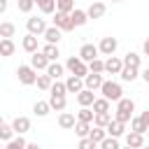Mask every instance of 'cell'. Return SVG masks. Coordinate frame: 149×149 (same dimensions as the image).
<instances>
[{
    "mask_svg": "<svg viewBox=\"0 0 149 149\" xmlns=\"http://www.w3.org/2000/svg\"><path fill=\"white\" fill-rule=\"evenodd\" d=\"M133 112H135V102L130 98H121L116 102V112H114V119L121 121V123H128L133 119Z\"/></svg>",
    "mask_w": 149,
    "mask_h": 149,
    "instance_id": "1",
    "label": "cell"
},
{
    "mask_svg": "<svg viewBox=\"0 0 149 149\" xmlns=\"http://www.w3.org/2000/svg\"><path fill=\"white\" fill-rule=\"evenodd\" d=\"M100 93H102V98H107L109 102L114 100V102H119L121 98H123V88H121V84L119 81H102V86H100Z\"/></svg>",
    "mask_w": 149,
    "mask_h": 149,
    "instance_id": "2",
    "label": "cell"
},
{
    "mask_svg": "<svg viewBox=\"0 0 149 149\" xmlns=\"http://www.w3.org/2000/svg\"><path fill=\"white\" fill-rule=\"evenodd\" d=\"M65 70H68L70 74H74V77H81V79L88 74V65H86L79 56H70L68 63H65Z\"/></svg>",
    "mask_w": 149,
    "mask_h": 149,
    "instance_id": "3",
    "label": "cell"
},
{
    "mask_svg": "<svg viewBox=\"0 0 149 149\" xmlns=\"http://www.w3.org/2000/svg\"><path fill=\"white\" fill-rule=\"evenodd\" d=\"M16 77H19V81H21L23 86H30V84L37 81V72H35L30 65H19V68H16Z\"/></svg>",
    "mask_w": 149,
    "mask_h": 149,
    "instance_id": "4",
    "label": "cell"
},
{
    "mask_svg": "<svg viewBox=\"0 0 149 149\" xmlns=\"http://www.w3.org/2000/svg\"><path fill=\"white\" fill-rule=\"evenodd\" d=\"M26 28H28V33H30V35H35V37H37V35H44V30H47L49 26H47V21H44V19H40V16H30V19L26 21Z\"/></svg>",
    "mask_w": 149,
    "mask_h": 149,
    "instance_id": "5",
    "label": "cell"
},
{
    "mask_svg": "<svg viewBox=\"0 0 149 149\" xmlns=\"http://www.w3.org/2000/svg\"><path fill=\"white\" fill-rule=\"evenodd\" d=\"M54 26H56L58 30H63V33H70V30H74L70 14H63V12H56V16H54Z\"/></svg>",
    "mask_w": 149,
    "mask_h": 149,
    "instance_id": "6",
    "label": "cell"
},
{
    "mask_svg": "<svg viewBox=\"0 0 149 149\" xmlns=\"http://www.w3.org/2000/svg\"><path fill=\"white\" fill-rule=\"evenodd\" d=\"M116 47H119L116 37H102V40H100V44H98V51H100L102 56H114Z\"/></svg>",
    "mask_w": 149,
    "mask_h": 149,
    "instance_id": "7",
    "label": "cell"
},
{
    "mask_svg": "<svg viewBox=\"0 0 149 149\" xmlns=\"http://www.w3.org/2000/svg\"><path fill=\"white\" fill-rule=\"evenodd\" d=\"M98 54H100V51H98V47H95V44H81V49H79V58H81L86 65H88L91 61H95V58H98Z\"/></svg>",
    "mask_w": 149,
    "mask_h": 149,
    "instance_id": "8",
    "label": "cell"
},
{
    "mask_svg": "<svg viewBox=\"0 0 149 149\" xmlns=\"http://www.w3.org/2000/svg\"><path fill=\"white\" fill-rule=\"evenodd\" d=\"M49 63H51V61H49L42 51H35V54L30 56V68H33L35 72H37V70H47V68H49Z\"/></svg>",
    "mask_w": 149,
    "mask_h": 149,
    "instance_id": "9",
    "label": "cell"
},
{
    "mask_svg": "<svg viewBox=\"0 0 149 149\" xmlns=\"http://www.w3.org/2000/svg\"><path fill=\"white\" fill-rule=\"evenodd\" d=\"M121 70H123V58L109 56V58L105 61V72H109V74H121Z\"/></svg>",
    "mask_w": 149,
    "mask_h": 149,
    "instance_id": "10",
    "label": "cell"
},
{
    "mask_svg": "<svg viewBox=\"0 0 149 149\" xmlns=\"http://www.w3.org/2000/svg\"><path fill=\"white\" fill-rule=\"evenodd\" d=\"M102 74H93V72H88L86 77H84V88H88V91H98L100 86H102Z\"/></svg>",
    "mask_w": 149,
    "mask_h": 149,
    "instance_id": "11",
    "label": "cell"
},
{
    "mask_svg": "<svg viewBox=\"0 0 149 149\" xmlns=\"http://www.w3.org/2000/svg\"><path fill=\"white\" fill-rule=\"evenodd\" d=\"M65 88H68V93H79V91H84V79L70 74V77L65 79Z\"/></svg>",
    "mask_w": 149,
    "mask_h": 149,
    "instance_id": "12",
    "label": "cell"
},
{
    "mask_svg": "<svg viewBox=\"0 0 149 149\" xmlns=\"http://www.w3.org/2000/svg\"><path fill=\"white\" fill-rule=\"evenodd\" d=\"M126 147H130V149H142V147H144V135L130 130V133L126 135Z\"/></svg>",
    "mask_w": 149,
    "mask_h": 149,
    "instance_id": "13",
    "label": "cell"
},
{
    "mask_svg": "<svg viewBox=\"0 0 149 149\" xmlns=\"http://www.w3.org/2000/svg\"><path fill=\"white\" fill-rule=\"evenodd\" d=\"M105 12H107L105 2H91L88 9H86V16L88 19H100V16H105Z\"/></svg>",
    "mask_w": 149,
    "mask_h": 149,
    "instance_id": "14",
    "label": "cell"
},
{
    "mask_svg": "<svg viewBox=\"0 0 149 149\" xmlns=\"http://www.w3.org/2000/svg\"><path fill=\"white\" fill-rule=\"evenodd\" d=\"M77 102H79L81 107H93V102H95V93L88 91V88H84V91L77 93Z\"/></svg>",
    "mask_w": 149,
    "mask_h": 149,
    "instance_id": "15",
    "label": "cell"
},
{
    "mask_svg": "<svg viewBox=\"0 0 149 149\" xmlns=\"http://www.w3.org/2000/svg\"><path fill=\"white\" fill-rule=\"evenodd\" d=\"M12 128H14V133L23 135V133L30 130V119H28V116H16V119L12 121Z\"/></svg>",
    "mask_w": 149,
    "mask_h": 149,
    "instance_id": "16",
    "label": "cell"
},
{
    "mask_svg": "<svg viewBox=\"0 0 149 149\" xmlns=\"http://www.w3.org/2000/svg\"><path fill=\"white\" fill-rule=\"evenodd\" d=\"M105 130H107V135H109V137H116V140H119V137L123 135V130H126V123H121V121L112 119V121H109V126H107Z\"/></svg>",
    "mask_w": 149,
    "mask_h": 149,
    "instance_id": "17",
    "label": "cell"
},
{
    "mask_svg": "<svg viewBox=\"0 0 149 149\" xmlns=\"http://www.w3.org/2000/svg\"><path fill=\"white\" fill-rule=\"evenodd\" d=\"M61 33H63V30H58L56 26H49L42 37L47 40V44H58V42H61Z\"/></svg>",
    "mask_w": 149,
    "mask_h": 149,
    "instance_id": "18",
    "label": "cell"
},
{
    "mask_svg": "<svg viewBox=\"0 0 149 149\" xmlns=\"http://www.w3.org/2000/svg\"><path fill=\"white\" fill-rule=\"evenodd\" d=\"M74 123H77L74 114H70V112H61V116H58V126H61L63 130H70V128H74Z\"/></svg>",
    "mask_w": 149,
    "mask_h": 149,
    "instance_id": "19",
    "label": "cell"
},
{
    "mask_svg": "<svg viewBox=\"0 0 149 149\" xmlns=\"http://www.w3.org/2000/svg\"><path fill=\"white\" fill-rule=\"evenodd\" d=\"M42 54H44L51 63H56L58 56H61V49H58V44H44V47H42Z\"/></svg>",
    "mask_w": 149,
    "mask_h": 149,
    "instance_id": "20",
    "label": "cell"
},
{
    "mask_svg": "<svg viewBox=\"0 0 149 149\" xmlns=\"http://www.w3.org/2000/svg\"><path fill=\"white\" fill-rule=\"evenodd\" d=\"M14 33H16V26H14L12 21L0 23V40H12V37H14Z\"/></svg>",
    "mask_w": 149,
    "mask_h": 149,
    "instance_id": "21",
    "label": "cell"
},
{
    "mask_svg": "<svg viewBox=\"0 0 149 149\" xmlns=\"http://www.w3.org/2000/svg\"><path fill=\"white\" fill-rule=\"evenodd\" d=\"M70 19H72V26H74V28H79V26H84V23L88 21L86 9H74V12L70 14Z\"/></svg>",
    "mask_w": 149,
    "mask_h": 149,
    "instance_id": "22",
    "label": "cell"
},
{
    "mask_svg": "<svg viewBox=\"0 0 149 149\" xmlns=\"http://www.w3.org/2000/svg\"><path fill=\"white\" fill-rule=\"evenodd\" d=\"M21 47H23V51H28V54H35V51H37V37L28 33V35L23 37V42H21Z\"/></svg>",
    "mask_w": 149,
    "mask_h": 149,
    "instance_id": "23",
    "label": "cell"
},
{
    "mask_svg": "<svg viewBox=\"0 0 149 149\" xmlns=\"http://www.w3.org/2000/svg\"><path fill=\"white\" fill-rule=\"evenodd\" d=\"M140 63H142V56L135 54V51H128V54L123 56V65H128V68H137V70H140Z\"/></svg>",
    "mask_w": 149,
    "mask_h": 149,
    "instance_id": "24",
    "label": "cell"
},
{
    "mask_svg": "<svg viewBox=\"0 0 149 149\" xmlns=\"http://www.w3.org/2000/svg\"><path fill=\"white\" fill-rule=\"evenodd\" d=\"M44 72H47V74H49V77H51V79L56 81V79H58V77H61L63 72H65V65H61V63L56 61V63H49V68H47Z\"/></svg>",
    "mask_w": 149,
    "mask_h": 149,
    "instance_id": "25",
    "label": "cell"
},
{
    "mask_svg": "<svg viewBox=\"0 0 149 149\" xmlns=\"http://www.w3.org/2000/svg\"><path fill=\"white\" fill-rule=\"evenodd\" d=\"M49 105H51V109L63 112V109L68 107V98H65V95H51V98H49Z\"/></svg>",
    "mask_w": 149,
    "mask_h": 149,
    "instance_id": "26",
    "label": "cell"
},
{
    "mask_svg": "<svg viewBox=\"0 0 149 149\" xmlns=\"http://www.w3.org/2000/svg\"><path fill=\"white\" fill-rule=\"evenodd\" d=\"M33 112H35V116H47V114L51 112L49 100H37V102L33 105Z\"/></svg>",
    "mask_w": 149,
    "mask_h": 149,
    "instance_id": "27",
    "label": "cell"
},
{
    "mask_svg": "<svg viewBox=\"0 0 149 149\" xmlns=\"http://www.w3.org/2000/svg\"><path fill=\"white\" fill-rule=\"evenodd\" d=\"M130 130H133V133H142V135H147L149 126L142 121V116H133V119H130Z\"/></svg>",
    "mask_w": 149,
    "mask_h": 149,
    "instance_id": "28",
    "label": "cell"
},
{
    "mask_svg": "<svg viewBox=\"0 0 149 149\" xmlns=\"http://www.w3.org/2000/svg\"><path fill=\"white\" fill-rule=\"evenodd\" d=\"M105 137H107V130H105V128H98V126H93L91 133H88V140H91L93 144H100Z\"/></svg>",
    "mask_w": 149,
    "mask_h": 149,
    "instance_id": "29",
    "label": "cell"
},
{
    "mask_svg": "<svg viewBox=\"0 0 149 149\" xmlns=\"http://www.w3.org/2000/svg\"><path fill=\"white\" fill-rule=\"evenodd\" d=\"M14 51H16V44H14V40H0V56H2V58L12 56Z\"/></svg>",
    "mask_w": 149,
    "mask_h": 149,
    "instance_id": "30",
    "label": "cell"
},
{
    "mask_svg": "<svg viewBox=\"0 0 149 149\" xmlns=\"http://www.w3.org/2000/svg\"><path fill=\"white\" fill-rule=\"evenodd\" d=\"M123 81H135L137 77H140V70L137 68H128V65H123V70H121V74H119Z\"/></svg>",
    "mask_w": 149,
    "mask_h": 149,
    "instance_id": "31",
    "label": "cell"
},
{
    "mask_svg": "<svg viewBox=\"0 0 149 149\" xmlns=\"http://www.w3.org/2000/svg\"><path fill=\"white\" fill-rule=\"evenodd\" d=\"M35 5L40 7L42 14H54L56 12V0H35Z\"/></svg>",
    "mask_w": 149,
    "mask_h": 149,
    "instance_id": "32",
    "label": "cell"
},
{
    "mask_svg": "<svg viewBox=\"0 0 149 149\" xmlns=\"http://www.w3.org/2000/svg\"><path fill=\"white\" fill-rule=\"evenodd\" d=\"M95 119V112L91 109V107H81L79 112H77V121H84V123H91Z\"/></svg>",
    "mask_w": 149,
    "mask_h": 149,
    "instance_id": "33",
    "label": "cell"
},
{
    "mask_svg": "<svg viewBox=\"0 0 149 149\" xmlns=\"http://www.w3.org/2000/svg\"><path fill=\"white\" fill-rule=\"evenodd\" d=\"M56 12L72 14L74 12V0H56Z\"/></svg>",
    "mask_w": 149,
    "mask_h": 149,
    "instance_id": "34",
    "label": "cell"
},
{
    "mask_svg": "<svg viewBox=\"0 0 149 149\" xmlns=\"http://www.w3.org/2000/svg\"><path fill=\"white\" fill-rule=\"evenodd\" d=\"M95 114H102V112H109V100L107 98H95V102H93V107H91Z\"/></svg>",
    "mask_w": 149,
    "mask_h": 149,
    "instance_id": "35",
    "label": "cell"
},
{
    "mask_svg": "<svg viewBox=\"0 0 149 149\" xmlns=\"http://www.w3.org/2000/svg\"><path fill=\"white\" fill-rule=\"evenodd\" d=\"M109 121H112V114H109V112H102V114H95L93 126H98V128H107Z\"/></svg>",
    "mask_w": 149,
    "mask_h": 149,
    "instance_id": "36",
    "label": "cell"
},
{
    "mask_svg": "<svg viewBox=\"0 0 149 149\" xmlns=\"http://www.w3.org/2000/svg\"><path fill=\"white\" fill-rule=\"evenodd\" d=\"M35 84H37V88L49 91V88H51V84H54V79H51L47 72H44V74H37V81H35Z\"/></svg>",
    "mask_w": 149,
    "mask_h": 149,
    "instance_id": "37",
    "label": "cell"
},
{
    "mask_svg": "<svg viewBox=\"0 0 149 149\" xmlns=\"http://www.w3.org/2000/svg\"><path fill=\"white\" fill-rule=\"evenodd\" d=\"M0 140H5V142L14 140V128H12V123H2V126H0Z\"/></svg>",
    "mask_w": 149,
    "mask_h": 149,
    "instance_id": "38",
    "label": "cell"
},
{
    "mask_svg": "<svg viewBox=\"0 0 149 149\" xmlns=\"http://www.w3.org/2000/svg\"><path fill=\"white\" fill-rule=\"evenodd\" d=\"M88 72H93V74H102V72H105V61H100V58L91 61V63H88Z\"/></svg>",
    "mask_w": 149,
    "mask_h": 149,
    "instance_id": "39",
    "label": "cell"
},
{
    "mask_svg": "<svg viewBox=\"0 0 149 149\" xmlns=\"http://www.w3.org/2000/svg\"><path fill=\"white\" fill-rule=\"evenodd\" d=\"M49 93H51V95H65V93H68V88H65V81H58V79H56V81L51 84Z\"/></svg>",
    "mask_w": 149,
    "mask_h": 149,
    "instance_id": "40",
    "label": "cell"
},
{
    "mask_svg": "<svg viewBox=\"0 0 149 149\" xmlns=\"http://www.w3.org/2000/svg\"><path fill=\"white\" fill-rule=\"evenodd\" d=\"M72 130H74L79 137H88V133H91V126H88V123H84V121H77Z\"/></svg>",
    "mask_w": 149,
    "mask_h": 149,
    "instance_id": "41",
    "label": "cell"
},
{
    "mask_svg": "<svg viewBox=\"0 0 149 149\" xmlns=\"http://www.w3.org/2000/svg\"><path fill=\"white\" fill-rule=\"evenodd\" d=\"M100 149H121V144H119V140L116 137H105L102 142H100Z\"/></svg>",
    "mask_w": 149,
    "mask_h": 149,
    "instance_id": "42",
    "label": "cell"
},
{
    "mask_svg": "<svg viewBox=\"0 0 149 149\" xmlns=\"http://www.w3.org/2000/svg\"><path fill=\"white\" fill-rule=\"evenodd\" d=\"M26 147H28V142H26V140H23V137L19 135V137H14V140H9L5 149H26Z\"/></svg>",
    "mask_w": 149,
    "mask_h": 149,
    "instance_id": "43",
    "label": "cell"
},
{
    "mask_svg": "<svg viewBox=\"0 0 149 149\" xmlns=\"http://www.w3.org/2000/svg\"><path fill=\"white\" fill-rule=\"evenodd\" d=\"M16 7H19V12L28 14V12L35 7V0H16Z\"/></svg>",
    "mask_w": 149,
    "mask_h": 149,
    "instance_id": "44",
    "label": "cell"
},
{
    "mask_svg": "<svg viewBox=\"0 0 149 149\" xmlns=\"http://www.w3.org/2000/svg\"><path fill=\"white\" fill-rule=\"evenodd\" d=\"M98 144H93L88 137H79V144H77V149H95Z\"/></svg>",
    "mask_w": 149,
    "mask_h": 149,
    "instance_id": "45",
    "label": "cell"
},
{
    "mask_svg": "<svg viewBox=\"0 0 149 149\" xmlns=\"http://www.w3.org/2000/svg\"><path fill=\"white\" fill-rule=\"evenodd\" d=\"M140 74H142V79H144V81H147V84H149V68H144V70H142V72H140Z\"/></svg>",
    "mask_w": 149,
    "mask_h": 149,
    "instance_id": "46",
    "label": "cell"
},
{
    "mask_svg": "<svg viewBox=\"0 0 149 149\" xmlns=\"http://www.w3.org/2000/svg\"><path fill=\"white\" fill-rule=\"evenodd\" d=\"M142 51H144V56H149V37L144 40V44H142Z\"/></svg>",
    "mask_w": 149,
    "mask_h": 149,
    "instance_id": "47",
    "label": "cell"
},
{
    "mask_svg": "<svg viewBox=\"0 0 149 149\" xmlns=\"http://www.w3.org/2000/svg\"><path fill=\"white\" fill-rule=\"evenodd\" d=\"M7 12V0H0V14Z\"/></svg>",
    "mask_w": 149,
    "mask_h": 149,
    "instance_id": "48",
    "label": "cell"
},
{
    "mask_svg": "<svg viewBox=\"0 0 149 149\" xmlns=\"http://www.w3.org/2000/svg\"><path fill=\"white\" fill-rule=\"evenodd\" d=\"M140 116H142V121H144V123H147V126H149V109H147V112H142V114H140Z\"/></svg>",
    "mask_w": 149,
    "mask_h": 149,
    "instance_id": "49",
    "label": "cell"
},
{
    "mask_svg": "<svg viewBox=\"0 0 149 149\" xmlns=\"http://www.w3.org/2000/svg\"><path fill=\"white\" fill-rule=\"evenodd\" d=\"M26 149H42V147H40V144H37V142H30V144H28V147H26Z\"/></svg>",
    "mask_w": 149,
    "mask_h": 149,
    "instance_id": "50",
    "label": "cell"
},
{
    "mask_svg": "<svg viewBox=\"0 0 149 149\" xmlns=\"http://www.w3.org/2000/svg\"><path fill=\"white\" fill-rule=\"evenodd\" d=\"M2 123H5V121H2V116H0V126H2Z\"/></svg>",
    "mask_w": 149,
    "mask_h": 149,
    "instance_id": "51",
    "label": "cell"
},
{
    "mask_svg": "<svg viewBox=\"0 0 149 149\" xmlns=\"http://www.w3.org/2000/svg\"><path fill=\"white\" fill-rule=\"evenodd\" d=\"M121 149H130V147H121Z\"/></svg>",
    "mask_w": 149,
    "mask_h": 149,
    "instance_id": "52",
    "label": "cell"
},
{
    "mask_svg": "<svg viewBox=\"0 0 149 149\" xmlns=\"http://www.w3.org/2000/svg\"><path fill=\"white\" fill-rule=\"evenodd\" d=\"M112 2H121V0H112Z\"/></svg>",
    "mask_w": 149,
    "mask_h": 149,
    "instance_id": "53",
    "label": "cell"
},
{
    "mask_svg": "<svg viewBox=\"0 0 149 149\" xmlns=\"http://www.w3.org/2000/svg\"><path fill=\"white\" fill-rule=\"evenodd\" d=\"M142 149H149V147H147V144H144V147H142Z\"/></svg>",
    "mask_w": 149,
    "mask_h": 149,
    "instance_id": "54",
    "label": "cell"
},
{
    "mask_svg": "<svg viewBox=\"0 0 149 149\" xmlns=\"http://www.w3.org/2000/svg\"><path fill=\"white\" fill-rule=\"evenodd\" d=\"M147 137H149V130H147Z\"/></svg>",
    "mask_w": 149,
    "mask_h": 149,
    "instance_id": "55",
    "label": "cell"
},
{
    "mask_svg": "<svg viewBox=\"0 0 149 149\" xmlns=\"http://www.w3.org/2000/svg\"><path fill=\"white\" fill-rule=\"evenodd\" d=\"M0 58H2V56H0Z\"/></svg>",
    "mask_w": 149,
    "mask_h": 149,
    "instance_id": "56",
    "label": "cell"
},
{
    "mask_svg": "<svg viewBox=\"0 0 149 149\" xmlns=\"http://www.w3.org/2000/svg\"><path fill=\"white\" fill-rule=\"evenodd\" d=\"M0 149H2V147H0Z\"/></svg>",
    "mask_w": 149,
    "mask_h": 149,
    "instance_id": "57",
    "label": "cell"
}]
</instances>
